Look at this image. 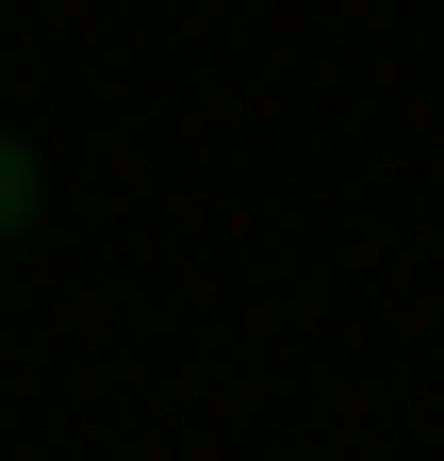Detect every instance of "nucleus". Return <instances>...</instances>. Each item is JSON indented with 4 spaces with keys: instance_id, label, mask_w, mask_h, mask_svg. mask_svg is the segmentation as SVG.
<instances>
[{
    "instance_id": "1",
    "label": "nucleus",
    "mask_w": 444,
    "mask_h": 461,
    "mask_svg": "<svg viewBox=\"0 0 444 461\" xmlns=\"http://www.w3.org/2000/svg\"><path fill=\"white\" fill-rule=\"evenodd\" d=\"M17 214H33V149L0 132V230H17Z\"/></svg>"
}]
</instances>
